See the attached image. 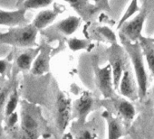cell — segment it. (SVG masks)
I'll use <instances>...</instances> for the list:
<instances>
[{
    "label": "cell",
    "mask_w": 154,
    "mask_h": 139,
    "mask_svg": "<svg viewBox=\"0 0 154 139\" xmlns=\"http://www.w3.org/2000/svg\"><path fill=\"white\" fill-rule=\"evenodd\" d=\"M120 38H121V42L123 44V46L125 47V50H126L127 53L129 54L131 63L133 65L137 86H138V96H139V99L140 100H142L146 97L149 81H148L147 72H146L145 66H144L143 55L141 52L140 46L139 44V42L131 43L121 36H120Z\"/></svg>",
    "instance_id": "6da1fadb"
},
{
    "label": "cell",
    "mask_w": 154,
    "mask_h": 139,
    "mask_svg": "<svg viewBox=\"0 0 154 139\" xmlns=\"http://www.w3.org/2000/svg\"><path fill=\"white\" fill-rule=\"evenodd\" d=\"M37 31L35 26L26 25L21 27L12 28L7 33H0V43H8L18 47L36 46Z\"/></svg>",
    "instance_id": "7a4b0ae2"
},
{
    "label": "cell",
    "mask_w": 154,
    "mask_h": 139,
    "mask_svg": "<svg viewBox=\"0 0 154 139\" xmlns=\"http://www.w3.org/2000/svg\"><path fill=\"white\" fill-rule=\"evenodd\" d=\"M148 14L147 8H143L140 13L131 20L125 22L120 28V36L126 39L131 43H137L139 39L142 36L141 30Z\"/></svg>",
    "instance_id": "3957f363"
},
{
    "label": "cell",
    "mask_w": 154,
    "mask_h": 139,
    "mask_svg": "<svg viewBox=\"0 0 154 139\" xmlns=\"http://www.w3.org/2000/svg\"><path fill=\"white\" fill-rule=\"evenodd\" d=\"M95 72V81L97 87L103 95L104 98L109 99L113 95V83H112V69L110 64L106 65L103 68H100L95 64L94 66Z\"/></svg>",
    "instance_id": "277c9868"
},
{
    "label": "cell",
    "mask_w": 154,
    "mask_h": 139,
    "mask_svg": "<svg viewBox=\"0 0 154 139\" xmlns=\"http://www.w3.org/2000/svg\"><path fill=\"white\" fill-rule=\"evenodd\" d=\"M72 112V103L70 99L63 93H60L56 100V125L58 131L63 133L67 127Z\"/></svg>",
    "instance_id": "5b68a950"
},
{
    "label": "cell",
    "mask_w": 154,
    "mask_h": 139,
    "mask_svg": "<svg viewBox=\"0 0 154 139\" xmlns=\"http://www.w3.org/2000/svg\"><path fill=\"white\" fill-rule=\"evenodd\" d=\"M110 66L112 69V83L113 89L118 90L119 83L124 70L126 69V61L123 56L122 52L118 47H113L111 52L110 57Z\"/></svg>",
    "instance_id": "8992f818"
},
{
    "label": "cell",
    "mask_w": 154,
    "mask_h": 139,
    "mask_svg": "<svg viewBox=\"0 0 154 139\" xmlns=\"http://www.w3.org/2000/svg\"><path fill=\"white\" fill-rule=\"evenodd\" d=\"M120 93L131 101H135L139 99L138 96V86L135 79L129 69H125L121 78L119 87Z\"/></svg>",
    "instance_id": "52a82bcc"
},
{
    "label": "cell",
    "mask_w": 154,
    "mask_h": 139,
    "mask_svg": "<svg viewBox=\"0 0 154 139\" xmlns=\"http://www.w3.org/2000/svg\"><path fill=\"white\" fill-rule=\"evenodd\" d=\"M94 106V99L90 92L85 91L81 97L74 103V115L79 120V122L85 121L87 116L93 110Z\"/></svg>",
    "instance_id": "ba28073f"
},
{
    "label": "cell",
    "mask_w": 154,
    "mask_h": 139,
    "mask_svg": "<svg viewBox=\"0 0 154 139\" xmlns=\"http://www.w3.org/2000/svg\"><path fill=\"white\" fill-rule=\"evenodd\" d=\"M50 53H51V48L48 45L41 46L39 53L35 57L31 68V72L33 74L42 75L48 72Z\"/></svg>",
    "instance_id": "9c48e42d"
},
{
    "label": "cell",
    "mask_w": 154,
    "mask_h": 139,
    "mask_svg": "<svg viewBox=\"0 0 154 139\" xmlns=\"http://www.w3.org/2000/svg\"><path fill=\"white\" fill-rule=\"evenodd\" d=\"M26 22V10L23 8L15 11H5L0 9V25L18 26Z\"/></svg>",
    "instance_id": "30bf717a"
},
{
    "label": "cell",
    "mask_w": 154,
    "mask_h": 139,
    "mask_svg": "<svg viewBox=\"0 0 154 139\" xmlns=\"http://www.w3.org/2000/svg\"><path fill=\"white\" fill-rule=\"evenodd\" d=\"M62 12H63V10L60 9V7L57 8L56 7H54L53 9L43 10L35 17L32 25L35 26V28L36 30L43 29V28L46 27L47 25H49L50 24H52L57 17V16Z\"/></svg>",
    "instance_id": "8fae6325"
},
{
    "label": "cell",
    "mask_w": 154,
    "mask_h": 139,
    "mask_svg": "<svg viewBox=\"0 0 154 139\" xmlns=\"http://www.w3.org/2000/svg\"><path fill=\"white\" fill-rule=\"evenodd\" d=\"M138 42L140 46L142 55L145 57L147 65L154 78V43L151 42L150 38L143 36H141Z\"/></svg>",
    "instance_id": "7c38bea8"
},
{
    "label": "cell",
    "mask_w": 154,
    "mask_h": 139,
    "mask_svg": "<svg viewBox=\"0 0 154 139\" xmlns=\"http://www.w3.org/2000/svg\"><path fill=\"white\" fill-rule=\"evenodd\" d=\"M41 46L33 49L30 48L29 50H26V52L20 53L16 60V64L17 67L20 70V71H28L32 68L33 62L35 59V57L37 56V54L39 53Z\"/></svg>",
    "instance_id": "4fadbf2b"
},
{
    "label": "cell",
    "mask_w": 154,
    "mask_h": 139,
    "mask_svg": "<svg viewBox=\"0 0 154 139\" xmlns=\"http://www.w3.org/2000/svg\"><path fill=\"white\" fill-rule=\"evenodd\" d=\"M108 125V139H119L122 135V128L118 118L114 117L111 113L105 111L103 113Z\"/></svg>",
    "instance_id": "5bb4252c"
},
{
    "label": "cell",
    "mask_w": 154,
    "mask_h": 139,
    "mask_svg": "<svg viewBox=\"0 0 154 139\" xmlns=\"http://www.w3.org/2000/svg\"><path fill=\"white\" fill-rule=\"evenodd\" d=\"M114 107L119 116H121L124 120L131 121L135 116V109L132 104L123 99H118L114 102Z\"/></svg>",
    "instance_id": "9a60e30c"
},
{
    "label": "cell",
    "mask_w": 154,
    "mask_h": 139,
    "mask_svg": "<svg viewBox=\"0 0 154 139\" xmlns=\"http://www.w3.org/2000/svg\"><path fill=\"white\" fill-rule=\"evenodd\" d=\"M80 22L81 19L79 17L71 16L58 23L55 25V27L59 32H61L64 35H72L73 33L76 32L77 28L79 27Z\"/></svg>",
    "instance_id": "2e32d148"
},
{
    "label": "cell",
    "mask_w": 154,
    "mask_h": 139,
    "mask_svg": "<svg viewBox=\"0 0 154 139\" xmlns=\"http://www.w3.org/2000/svg\"><path fill=\"white\" fill-rule=\"evenodd\" d=\"M38 120L35 115L28 109H22L21 114V127L23 131L27 132H37L38 130Z\"/></svg>",
    "instance_id": "e0dca14e"
},
{
    "label": "cell",
    "mask_w": 154,
    "mask_h": 139,
    "mask_svg": "<svg viewBox=\"0 0 154 139\" xmlns=\"http://www.w3.org/2000/svg\"><path fill=\"white\" fill-rule=\"evenodd\" d=\"M18 100H19V97H18L17 90V88H14L9 94L8 99L6 107H5V115L7 117H10L11 115H13L15 113V110L18 104Z\"/></svg>",
    "instance_id": "ac0fdd59"
},
{
    "label": "cell",
    "mask_w": 154,
    "mask_h": 139,
    "mask_svg": "<svg viewBox=\"0 0 154 139\" xmlns=\"http://www.w3.org/2000/svg\"><path fill=\"white\" fill-rule=\"evenodd\" d=\"M52 4L53 2L51 0H27V1L22 2V6L24 7L23 9H25L26 11L27 9H37L46 7Z\"/></svg>",
    "instance_id": "d6986e66"
},
{
    "label": "cell",
    "mask_w": 154,
    "mask_h": 139,
    "mask_svg": "<svg viewBox=\"0 0 154 139\" xmlns=\"http://www.w3.org/2000/svg\"><path fill=\"white\" fill-rule=\"evenodd\" d=\"M139 11V7H138V2L137 1H132L130 5V7H128L127 11L125 12L124 16H122V18L120 20L119 22V25H118V28H120L134 13L138 12Z\"/></svg>",
    "instance_id": "ffe728a7"
},
{
    "label": "cell",
    "mask_w": 154,
    "mask_h": 139,
    "mask_svg": "<svg viewBox=\"0 0 154 139\" xmlns=\"http://www.w3.org/2000/svg\"><path fill=\"white\" fill-rule=\"evenodd\" d=\"M68 44H69V47H70L71 50L78 51V50L86 48V45L89 44V43H88L87 41H85V40H79V39L72 38V39L69 40Z\"/></svg>",
    "instance_id": "44dd1931"
},
{
    "label": "cell",
    "mask_w": 154,
    "mask_h": 139,
    "mask_svg": "<svg viewBox=\"0 0 154 139\" xmlns=\"http://www.w3.org/2000/svg\"><path fill=\"white\" fill-rule=\"evenodd\" d=\"M10 92H11V88L8 86L0 90V112L2 111L3 108H5Z\"/></svg>",
    "instance_id": "7402d4cb"
},
{
    "label": "cell",
    "mask_w": 154,
    "mask_h": 139,
    "mask_svg": "<svg viewBox=\"0 0 154 139\" xmlns=\"http://www.w3.org/2000/svg\"><path fill=\"white\" fill-rule=\"evenodd\" d=\"M75 139H94V135L88 129H83L77 133Z\"/></svg>",
    "instance_id": "603a6c76"
},
{
    "label": "cell",
    "mask_w": 154,
    "mask_h": 139,
    "mask_svg": "<svg viewBox=\"0 0 154 139\" xmlns=\"http://www.w3.org/2000/svg\"><path fill=\"white\" fill-rule=\"evenodd\" d=\"M8 60H0V76H4L8 71Z\"/></svg>",
    "instance_id": "cb8c5ba5"
},
{
    "label": "cell",
    "mask_w": 154,
    "mask_h": 139,
    "mask_svg": "<svg viewBox=\"0 0 154 139\" xmlns=\"http://www.w3.org/2000/svg\"><path fill=\"white\" fill-rule=\"evenodd\" d=\"M150 40H151V42H152V43H154V38H150Z\"/></svg>",
    "instance_id": "d4e9b609"
},
{
    "label": "cell",
    "mask_w": 154,
    "mask_h": 139,
    "mask_svg": "<svg viewBox=\"0 0 154 139\" xmlns=\"http://www.w3.org/2000/svg\"><path fill=\"white\" fill-rule=\"evenodd\" d=\"M0 80H1V78H0Z\"/></svg>",
    "instance_id": "484cf974"
}]
</instances>
